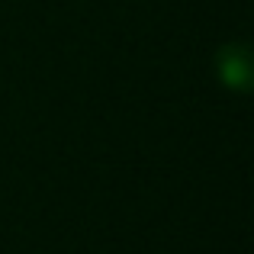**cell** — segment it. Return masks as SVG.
<instances>
[{"mask_svg":"<svg viewBox=\"0 0 254 254\" xmlns=\"http://www.w3.org/2000/svg\"><path fill=\"white\" fill-rule=\"evenodd\" d=\"M216 71L219 81L232 90H248L251 87V52L242 42H229L216 55Z\"/></svg>","mask_w":254,"mask_h":254,"instance_id":"obj_1","label":"cell"}]
</instances>
